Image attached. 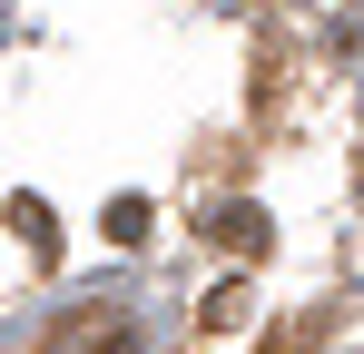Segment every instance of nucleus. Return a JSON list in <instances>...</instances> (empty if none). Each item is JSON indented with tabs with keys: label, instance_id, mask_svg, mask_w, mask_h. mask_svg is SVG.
Instances as JSON below:
<instances>
[{
	"label": "nucleus",
	"instance_id": "obj_1",
	"mask_svg": "<svg viewBox=\"0 0 364 354\" xmlns=\"http://www.w3.org/2000/svg\"><path fill=\"white\" fill-rule=\"evenodd\" d=\"M207 236H217V246H237V256H266V217H256V207H217Z\"/></svg>",
	"mask_w": 364,
	"mask_h": 354
},
{
	"label": "nucleus",
	"instance_id": "obj_2",
	"mask_svg": "<svg viewBox=\"0 0 364 354\" xmlns=\"http://www.w3.org/2000/svg\"><path fill=\"white\" fill-rule=\"evenodd\" d=\"M10 236H30L40 256H60V217H50L40 197H10Z\"/></svg>",
	"mask_w": 364,
	"mask_h": 354
},
{
	"label": "nucleus",
	"instance_id": "obj_3",
	"mask_svg": "<svg viewBox=\"0 0 364 354\" xmlns=\"http://www.w3.org/2000/svg\"><path fill=\"white\" fill-rule=\"evenodd\" d=\"M109 236H119V246H128V236H148V207H138V197H119V207H109Z\"/></svg>",
	"mask_w": 364,
	"mask_h": 354
}]
</instances>
